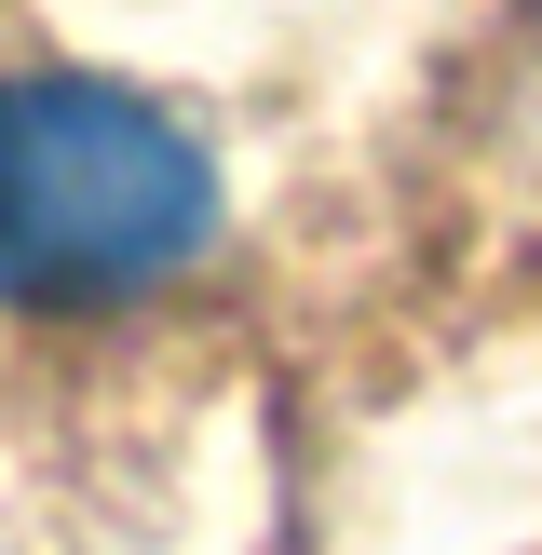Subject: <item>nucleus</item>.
Here are the masks:
<instances>
[{
    "label": "nucleus",
    "mask_w": 542,
    "mask_h": 555,
    "mask_svg": "<svg viewBox=\"0 0 542 555\" xmlns=\"http://www.w3.org/2000/svg\"><path fill=\"white\" fill-rule=\"evenodd\" d=\"M217 231V163L177 108L81 68L0 81V298H136Z\"/></svg>",
    "instance_id": "f257e3e1"
}]
</instances>
